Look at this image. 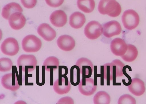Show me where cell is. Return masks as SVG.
Listing matches in <instances>:
<instances>
[{
    "label": "cell",
    "mask_w": 146,
    "mask_h": 104,
    "mask_svg": "<svg viewBox=\"0 0 146 104\" xmlns=\"http://www.w3.org/2000/svg\"><path fill=\"white\" fill-rule=\"evenodd\" d=\"M125 64L118 59L104 65L103 74L104 79L110 82L118 77L123 75V69Z\"/></svg>",
    "instance_id": "6da1fadb"
},
{
    "label": "cell",
    "mask_w": 146,
    "mask_h": 104,
    "mask_svg": "<svg viewBox=\"0 0 146 104\" xmlns=\"http://www.w3.org/2000/svg\"><path fill=\"white\" fill-rule=\"evenodd\" d=\"M98 10L102 14L115 17L120 15L121 8L119 3L115 0H100Z\"/></svg>",
    "instance_id": "7a4b0ae2"
},
{
    "label": "cell",
    "mask_w": 146,
    "mask_h": 104,
    "mask_svg": "<svg viewBox=\"0 0 146 104\" xmlns=\"http://www.w3.org/2000/svg\"><path fill=\"white\" fill-rule=\"evenodd\" d=\"M37 61L33 55L23 54L20 56L17 61L18 67L23 72H30L35 68Z\"/></svg>",
    "instance_id": "3957f363"
},
{
    "label": "cell",
    "mask_w": 146,
    "mask_h": 104,
    "mask_svg": "<svg viewBox=\"0 0 146 104\" xmlns=\"http://www.w3.org/2000/svg\"><path fill=\"white\" fill-rule=\"evenodd\" d=\"M121 20L125 28L131 30L135 28L138 25L139 17L135 11L133 9H128L123 12Z\"/></svg>",
    "instance_id": "277c9868"
},
{
    "label": "cell",
    "mask_w": 146,
    "mask_h": 104,
    "mask_svg": "<svg viewBox=\"0 0 146 104\" xmlns=\"http://www.w3.org/2000/svg\"><path fill=\"white\" fill-rule=\"evenodd\" d=\"M23 50L27 52H35L38 51L41 48V40L33 35H27L24 37L22 42Z\"/></svg>",
    "instance_id": "5b68a950"
},
{
    "label": "cell",
    "mask_w": 146,
    "mask_h": 104,
    "mask_svg": "<svg viewBox=\"0 0 146 104\" xmlns=\"http://www.w3.org/2000/svg\"><path fill=\"white\" fill-rule=\"evenodd\" d=\"M103 32V27L98 21H91L85 26L84 33L86 36L90 40H95L99 37Z\"/></svg>",
    "instance_id": "8992f818"
},
{
    "label": "cell",
    "mask_w": 146,
    "mask_h": 104,
    "mask_svg": "<svg viewBox=\"0 0 146 104\" xmlns=\"http://www.w3.org/2000/svg\"><path fill=\"white\" fill-rule=\"evenodd\" d=\"M19 46L17 41L13 38L6 39L2 43L1 49L4 54L13 56L17 54L19 50Z\"/></svg>",
    "instance_id": "52a82bcc"
},
{
    "label": "cell",
    "mask_w": 146,
    "mask_h": 104,
    "mask_svg": "<svg viewBox=\"0 0 146 104\" xmlns=\"http://www.w3.org/2000/svg\"><path fill=\"white\" fill-rule=\"evenodd\" d=\"M97 85L94 84V80L90 77H82L78 85L79 92L82 95L89 96L93 94L96 90Z\"/></svg>",
    "instance_id": "ba28073f"
},
{
    "label": "cell",
    "mask_w": 146,
    "mask_h": 104,
    "mask_svg": "<svg viewBox=\"0 0 146 104\" xmlns=\"http://www.w3.org/2000/svg\"><path fill=\"white\" fill-rule=\"evenodd\" d=\"M121 31L120 24L116 21H111L103 25V34L106 38H109L118 35Z\"/></svg>",
    "instance_id": "9c48e42d"
},
{
    "label": "cell",
    "mask_w": 146,
    "mask_h": 104,
    "mask_svg": "<svg viewBox=\"0 0 146 104\" xmlns=\"http://www.w3.org/2000/svg\"><path fill=\"white\" fill-rule=\"evenodd\" d=\"M1 83L5 89L12 91H15L20 88L16 74L13 73L7 74L1 78Z\"/></svg>",
    "instance_id": "30bf717a"
},
{
    "label": "cell",
    "mask_w": 146,
    "mask_h": 104,
    "mask_svg": "<svg viewBox=\"0 0 146 104\" xmlns=\"http://www.w3.org/2000/svg\"><path fill=\"white\" fill-rule=\"evenodd\" d=\"M76 65L80 69V73L83 77L89 78L94 71V66L92 62L88 58H81L76 62Z\"/></svg>",
    "instance_id": "8fae6325"
},
{
    "label": "cell",
    "mask_w": 146,
    "mask_h": 104,
    "mask_svg": "<svg viewBox=\"0 0 146 104\" xmlns=\"http://www.w3.org/2000/svg\"><path fill=\"white\" fill-rule=\"evenodd\" d=\"M70 83L67 77L59 78L54 83L53 88L54 91L59 95L68 93L70 90Z\"/></svg>",
    "instance_id": "7c38bea8"
},
{
    "label": "cell",
    "mask_w": 146,
    "mask_h": 104,
    "mask_svg": "<svg viewBox=\"0 0 146 104\" xmlns=\"http://www.w3.org/2000/svg\"><path fill=\"white\" fill-rule=\"evenodd\" d=\"M110 47L111 52L114 54L121 56L126 52L127 48V44L124 40L116 38L111 41Z\"/></svg>",
    "instance_id": "4fadbf2b"
},
{
    "label": "cell",
    "mask_w": 146,
    "mask_h": 104,
    "mask_svg": "<svg viewBox=\"0 0 146 104\" xmlns=\"http://www.w3.org/2000/svg\"><path fill=\"white\" fill-rule=\"evenodd\" d=\"M37 31L38 34L47 41H52L56 36L55 31L46 23L40 24L37 28Z\"/></svg>",
    "instance_id": "5bb4252c"
},
{
    "label": "cell",
    "mask_w": 146,
    "mask_h": 104,
    "mask_svg": "<svg viewBox=\"0 0 146 104\" xmlns=\"http://www.w3.org/2000/svg\"><path fill=\"white\" fill-rule=\"evenodd\" d=\"M8 20L10 27L15 30H19L22 28L26 21L25 17L20 12L12 14L9 17Z\"/></svg>",
    "instance_id": "9a60e30c"
},
{
    "label": "cell",
    "mask_w": 146,
    "mask_h": 104,
    "mask_svg": "<svg viewBox=\"0 0 146 104\" xmlns=\"http://www.w3.org/2000/svg\"><path fill=\"white\" fill-rule=\"evenodd\" d=\"M51 23L57 27L63 26L67 21V16L65 13L62 10H56L53 12L50 17Z\"/></svg>",
    "instance_id": "2e32d148"
},
{
    "label": "cell",
    "mask_w": 146,
    "mask_h": 104,
    "mask_svg": "<svg viewBox=\"0 0 146 104\" xmlns=\"http://www.w3.org/2000/svg\"><path fill=\"white\" fill-rule=\"evenodd\" d=\"M58 47L62 50L68 51L72 50L75 47V42L73 38L68 35H64L60 36L57 40Z\"/></svg>",
    "instance_id": "e0dca14e"
},
{
    "label": "cell",
    "mask_w": 146,
    "mask_h": 104,
    "mask_svg": "<svg viewBox=\"0 0 146 104\" xmlns=\"http://www.w3.org/2000/svg\"><path fill=\"white\" fill-rule=\"evenodd\" d=\"M128 88L130 92L136 96L142 95L145 90L144 83L137 78H135L131 80V84L128 86Z\"/></svg>",
    "instance_id": "ac0fdd59"
},
{
    "label": "cell",
    "mask_w": 146,
    "mask_h": 104,
    "mask_svg": "<svg viewBox=\"0 0 146 104\" xmlns=\"http://www.w3.org/2000/svg\"><path fill=\"white\" fill-rule=\"evenodd\" d=\"M84 15L78 11L75 12L69 17V24L72 28L78 29L81 28L86 22Z\"/></svg>",
    "instance_id": "d6986e66"
},
{
    "label": "cell",
    "mask_w": 146,
    "mask_h": 104,
    "mask_svg": "<svg viewBox=\"0 0 146 104\" xmlns=\"http://www.w3.org/2000/svg\"><path fill=\"white\" fill-rule=\"evenodd\" d=\"M23 11L22 8L19 4L12 2L7 4L3 7L1 15L3 18L8 19L10 16L13 13L17 12L22 13Z\"/></svg>",
    "instance_id": "ffe728a7"
},
{
    "label": "cell",
    "mask_w": 146,
    "mask_h": 104,
    "mask_svg": "<svg viewBox=\"0 0 146 104\" xmlns=\"http://www.w3.org/2000/svg\"><path fill=\"white\" fill-rule=\"evenodd\" d=\"M77 3L78 8L85 13L92 12L95 8L94 0H77Z\"/></svg>",
    "instance_id": "44dd1931"
},
{
    "label": "cell",
    "mask_w": 146,
    "mask_h": 104,
    "mask_svg": "<svg viewBox=\"0 0 146 104\" xmlns=\"http://www.w3.org/2000/svg\"><path fill=\"white\" fill-rule=\"evenodd\" d=\"M138 54L137 50L133 45L127 44V48L125 54L121 56L122 59L127 62L133 61L136 58Z\"/></svg>",
    "instance_id": "7402d4cb"
},
{
    "label": "cell",
    "mask_w": 146,
    "mask_h": 104,
    "mask_svg": "<svg viewBox=\"0 0 146 104\" xmlns=\"http://www.w3.org/2000/svg\"><path fill=\"white\" fill-rule=\"evenodd\" d=\"M93 101L94 104H109L111 99L110 96L107 92L100 91L94 96Z\"/></svg>",
    "instance_id": "603a6c76"
},
{
    "label": "cell",
    "mask_w": 146,
    "mask_h": 104,
    "mask_svg": "<svg viewBox=\"0 0 146 104\" xmlns=\"http://www.w3.org/2000/svg\"><path fill=\"white\" fill-rule=\"evenodd\" d=\"M59 64L58 59L54 56H50L44 61L43 65L45 70L48 72L53 71L58 68Z\"/></svg>",
    "instance_id": "cb8c5ba5"
},
{
    "label": "cell",
    "mask_w": 146,
    "mask_h": 104,
    "mask_svg": "<svg viewBox=\"0 0 146 104\" xmlns=\"http://www.w3.org/2000/svg\"><path fill=\"white\" fill-rule=\"evenodd\" d=\"M80 71L79 67L76 65H73L70 69V83L73 86H77L80 81Z\"/></svg>",
    "instance_id": "d4e9b609"
},
{
    "label": "cell",
    "mask_w": 146,
    "mask_h": 104,
    "mask_svg": "<svg viewBox=\"0 0 146 104\" xmlns=\"http://www.w3.org/2000/svg\"><path fill=\"white\" fill-rule=\"evenodd\" d=\"M13 63L11 60L7 58L0 59V71L5 72L10 70L12 68Z\"/></svg>",
    "instance_id": "484cf974"
},
{
    "label": "cell",
    "mask_w": 146,
    "mask_h": 104,
    "mask_svg": "<svg viewBox=\"0 0 146 104\" xmlns=\"http://www.w3.org/2000/svg\"><path fill=\"white\" fill-rule=\"evenodd\" d=\"M118 104H135L136 100L135 98L129 94H124L119 98Z\"/></svg>",
    "instance_id": "4316f807"
},
{
    "label": "cell",
    "mask_w": 146,
    "mask_h": 104,
    "mask_svg": "<svg viewBox=\"0 0 146 104\" xmlns=\"http://www.w3.org/2000/svg\"><path fill=\"white\" fill-rule=\"evenodd\" d=\"M24 7L27 8L31 9L36 5L37 0H20Z\"/></svg>",
    "instance_id": "83f0119b"
},
{
    "label": "cell",
    "mask_w": 146,
    "mask_h": 104,
    "mask_svg": "<svg viewBox=\"0 0 146 104\" xmlns=\"http://www.w3.org/2000/svg\"><path fill=\"white\" fill-rule=\"evenodd\" d=\"M64 0H45L47 4L49 6L53 7H58L63 3Z\"/></svg>",
    "instance_id": "f1b7e54d"
},
{
    "label": "cell",
    "mask_w": 146,
    "mask_h": 104,
    "mask_svg": "<svg viewBox=\"0 0 146 104\" xmlns=\"http://www.w3.org/2000/svg\"><path fill=\"white\" fill-rule=\"evenodd\" d=\"M74 102L73 99L69 97H65L60 99L57 103L58 104H73Z\"/></svg>",
    "instance_id": "f546056e"
}]
</instances>
